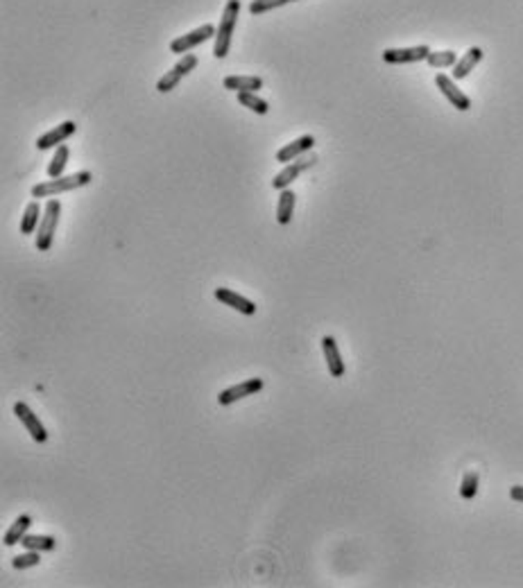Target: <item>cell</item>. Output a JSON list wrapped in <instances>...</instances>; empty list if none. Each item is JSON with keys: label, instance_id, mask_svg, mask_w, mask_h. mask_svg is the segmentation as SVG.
<instances>
[{"label": "cell", "instance_id": "obj_15", "mask_svg": "<svg viewBox=\"0 0 523 588\" xmlns=\"http://www.w3.org/2000/svg\"><path fill=\"white\" fill-rule=\"evenodd\" d=\"M224 89H229V91H236V93H241V91H261L263 89V80L259 75H229V77H224Z\"/></svg>", "mask_w": 523, "mask_h": 588}, {"label": "cell", "instance_id": "obj_28", "mask_svg": "<svg viewBox=\"0 0 523 588\" xmlns=\"http://www.w3.org/2000/svg\"><path fill=\"white\" fill-rule=\"evenodd\" d=\"M510 498L517 500V503H523V487H519V485L512 487V489H510Z\"/></svg>", "mask_w": 523, "mask_h": 588}, {"label": "cell", "instance_id": "obj_10", "mask_svg": "<svg viewBox=\"0 0 523 588\" xmlns=\"http://www.w3.org/2000/svg\"><path fill=\"white\" fill-rule=\"evenodd\" d=\"M213 294H215L217 301L224 303L227 308H231V310H236V313L247 315V317L256 315V303H254V301H250V299H247V296H243V294H238V292L229 290V287H217V290H215Z\"/></svg>", "mask_w": 523, "mask_h": 588}, {"label": "cell", "instance_id": "obj_23", "mask_svg": "<svg viewBox=\"0 0 523 588\" xmlns=\"http://www.w3.org/2000/svg\"><path fill=\"white\" fill-rule=\"evenodd\" d=\"M478 482H480V475H478V471H467L460 482V496L464 500H471L475 498V494H478Z\"/></svg>", "mask_w": 523, "mask_h": 588}, {"label": "cell", "instance_id": "obj_29", "mask_svg": "<svg viewBox=\"0 0 523 588\" xmlns=\"http://www.w3.org/2000/svg\"><path fill=\"white\" fill-rule=\"evenodd\" d=\"M288 3H297V0H288Z\"/></svg>", "mask_w": 523, "mask_h": 588}, {"label": "cell", "instance_id": "obj_22", "mask_svg": "<svg viewBox=\"0 0 523 588\" xmlns=\"http://www.w3.org/2000/svg\"><path fill=\"white\" fill-rule=\"evenodd\" d=\"M426 62L431 69H451V66L458 64V55H455L453 50H440V52L428 55Z\"/></svg>", "mask_w": 523, "mask_h": 588}, {"label": "cell", "instance_id": "obj_20", "mask_svg": "<svg viewBox=\"0 0 523 588\" xmlns=\"http://www.w3.org/2000/svg\"><path fill=\"white\" fill-rule=\"evenodd\" d=\"M236 98H238V102H241L245 109H250V111H254V113H261V115H265V113L270 111L268 102H265L263 98H259V95H256V93H250V91H241V93H236Z\"/></svg>", "mask_w": 523, "mask_h": 588}, {"label": "cell", "instance_id": "obj_18", "mask_svg": "<svg viewBox=\"0 0 523 588\" xmlns=\"http://www.w3.org/2000/svg\"><path fill=\"white\" fill-rule=\"evenodd\" d=\"M294 201H297V197H294V192H292L290 188L281 190V195H279V206H277V222H279L281 227L290 224L292 213H294Z\"/></svg>", "mask_w": 523, "mask_h": 588}, {"label": "cell", "instance_id": "obj_26", "mask_svg": "<svg viewBox=\"0 0 523 588\" xmlns=\"http://www.w3.org/2000/svg\"><path fill=\"white\" fill-rule=\"evenodd\" d=\"M283 5H288V3H285V0H252L250 12L254 16H259V14H268V12H272V9L283 7Z\"/></svg>", "mask_w": 523, "mask_h": 588}, {"label": "cell", "instance_id": "obj_24", "mask_svg": "<svg viewBox=\"0 0 523 588\" xmlns=\"http://www.w3.org/2000/svg\"><path fill=\"white\" fill-rule=\"evenodd\" d=\"M41 564V552L36 550H25L23 554H18L12 559V568L14 571H25V568H34Z\"/></svg>", "mask_w": 523, "mask_h": 588}, {"label": "cell", "instance_id": "obj_14", "mask_svg": "<svg viewBox=\"0 0 523 588\" xmlns=\"http://www.w3.org/2000/svg\"><path fill=\"white\" fill-rule=\"evenodd\" d=\"M482 50L480 48H469L467 52H464L460 59H458V64L453 66V80H464V77H467L475 66H478L480 62H482Z\"/></svg>", "mask_w": 523, "mask_h": 588}, {"label": "cell", "instance_id": "obj_17", "mask_svg": "<svg viewBox=\"0 0 523 588\" xmlns=\"http://www.w3.org/2000/svg\"><path fill=\"white\" fill-rule=\"evenodd\" d=\"M39 222H41V204L34 199L25 206V213H23V220H21V234L32 236L34 231L39 229Z\"/></svg>", "mask_w": 523, "mask_h": 588}, {"label": "cell", "instance_id": "obj_4", "mask_svg": "<svg viewBox=\"0 0 523 588\" xmlns=\"http://www.w3.org/2000/svg\"><path fill=\"white\" fill-rule=\"evenodd\" d=\"M317 163V154L315 152H308V154H303V157L299 159H294L292 163H288L277 177L272 179V188H277V190H285L288 188L292 181H297V177L301 175L303 170H308L313 168Z\"/></svg>", "mask_w": 523, "mask_h": 588}, {"label": "cell", "instance_id": "obj_5", "mask_svg": "<svg viewBox=\"0 0 523 588\" xmlns=\"http://www.w3.org/2000/svg\"><path fill=\"white\" fill-rule=\"evenodd\" d=\"M215 32H217V27H213L211 23L199 25L197 30L188 32V34H184V36H177L175 41L170 43V52H173V55H186V52L193 50V48L202 45V43L206 41V38L215 36Z\"/></svg>", "mask_w": 523, "mask_h": 588}, {"label": "cell", "instance_id": "obj_25", "mask_svg": "<svg viewBox=\"0 0 523 588\" xmlns=\"http://www.w3.org/2000/svg\"><path fill=\"white\" fill-rule=\"evenodd\" d=\"M182 80H184V75L179 73V71L175 69V66H173V69H170V71L157 82V91H159V93H170V91H175L177 84L182 82Z\"/></svg>", "mask_w": 523, "mask_h": 588}, {"label": "cell", "instance_id": "obj_6", "mask_svg": "<svg viewBox=\"0 0 523 588\" xmlns=\"http://www.w3.org/2000/svg\"><path fill=\"white\" fill-rule=\"evenodd\" d=\"M14 414L18 417V421H21L23 426H25V430L30 432V437H32L36 443H45V441H48V430L43 428L41 419L36 417V414H34L30 408H27V405H25L23 401L14 403Z\"/></svg>", "mask_w": 523, "mask_h": 588}, {"label": "cell", "instance_id": "obj_12", "mask_svg": "<svg viewBox=\"0 0 523 588\" xmlns=\"http://www.w3.org/2000/svg\"><path fill=\"white\" fill-rule=\"evenodd\" d=\"M313 148H315V138H313L310 134H306V136H299L297 141L283 145L277 152V161L279 163H292L294 159H299V157H303V154L313 152Z\"/></svg>", "mask_w": 523, "mask_h": 588}, {"label": "cell", "instance_id": "obj_8", "mask_svg": "<svg viewBox=\"0 0 523 588\" xmlns=\"http://www.w3.org/2000/svg\"><path fill=\"white\" fill-rule=\"evenodd\" d=\"M435 84H437V89L442 91L444 98L449 100V102H451L453 107L458 109V111H469V109H471V100H469L467 95H464V93L458 89V84H455L453 77L440 73V75L435 77Z\"/></svg>", "mask_w": 523, "mask_h": 588}, {"label": "cell", "instance_id": "obj_3", "mask_svg": "<svg viewBox=\"0 0 523 588\" xmlns=\"http://www.w3.org/2000/svg\"><path fill=\"white\" fill-rule=\"evenodd\" d=\"M59 217H62V204L57 199H48L41 222H39V229H36V249H39V252H48V249L52 247L55 231L59 227Z\"/></svg>", "mask_w": 523, "mask_h": 588}, {"label": "cell", "instance_id": "obj_13", "mask_svg": "<svg viewBox=\"0 0 523 588\" xmlns=\"http://www.w3.org/2000/svg\"><path fill=\"white\" fill-rule=\"evenodd\" d=\"M322 351H324L329 373L333 378H342V375H345V362H342V355L338 351V342L333 340V337H324V340H322Z\"/></svg>", "mask_w": 523, "mask_h": 588}, {"label": "cell", "instance_id": "obj_9", "mask_svg": "<svg viewBox=\"0 0 523 588\" xmlns=\"http://www.w3.org/2000/svg\"><path fill=\"white\" fill-rule=\"evenodd\" d=\"M431 48L428 45H415V48H387L383 52L385 64H417L428 59Z\"/></svg>", "mask_w": 523, "mask_h": 588}, {"label": "cell", "instance_id": "obj_21", "mask_svg": "<svg viewBox=\"0 0 523 588\" xmlns=\"http://www.w3.org/2000/svg\"><path fill=\"white\" fill-rule=\"evenodd\" d=\"M69 148L66 145H59L55 152V157L50 161V166H48V177L50 179H57V177H64V170L66 166H69Z\"/></svg>", "mask_w": 523, "mask_h": 588}, {"label": "cell", "instance_id": "obj_11", "mask_svg": "<svg viewBox=\"0 0 523 588\" xmlns=\"http://www.w3.org/2000/svg\"><path fill=\"white\" fill-rule=\"evenodd\" d=\"M75 131H78V124H75L73 120H66V122H62V124H57L55 129L45 131L43 136L36 138V148H39V150L59 148V145H64V141H66V138H71V136H73Z\"/></svg>", "mask_w": 523, "mask_h": 588}, {"label": "cell", "instance_id": "obj_7", "mask_svg": "<svg viewBox=\"0 0 523 588\" xmlns=\"http://www.w3.org/2000/svg\"><path fill=\"white\" fill-rule=\"evenodd\" d=\"M263 387H265V382H263L261 378H250V380H243V382L234 385V387H229V389H222L220 394H217V403H220V405H231V403L241 401V399L254 396V394H259V392H261Z\"/></svg>", "mask_w": 523, "mask_h": 588}, {"label": "cell", "instance_id": "obj_19", "mask_svg": "<svg viewBox=\"0 0 523 588\" xmlns=\"http://www.w3.org/2000/svg\"><path fill=\"white\" fill-rule=\"evenodd\" d=\"M21 545L25 550H36V552H52L57 547L55 536H41V534H25Z\"/></svg>", "mask_w": 523, "mask_h": 588}, {"label": "cell", "instance_id": "obj_2", "mask_svg": "<svg viewBox=\"0 0 523 588\" xmlns=\"http://www.w3.org/2000/svg\"><path fill=\"white\" fill-rule=\"evenodd\" d=\"M238 14H241V0H229V3L224 5L220 25H217V32H215V45H213L215 59H224V57L229 55V45H231V36H234Z\"/></svg>", "mask_w": 523, "mask_h": 588}, {"label": "cell", "instance_id": "obj_27", "mask_svg": "<svg viewBox=\"0 0 523 588\" xmlns=\"http://www.w3.org/2000/svg\"><path fill=\"white\" fill-rule=\"evenodd\" d=\"M195 66H197V57H195V55H190V52H186V55L182 57V59H179V62L175 64V69L186 77L190 71L195 69Z\"/></svg>", "mask_w": 523, "mask_h": 588}, {"label": "cell", "instance_id": "obj_16", "mask_svg": "<svg viewBox=\"0 0 523 588\" xmlns=\"http://www.w3.org/2000/svg\"><path fill=\"white\" fill-rule=\"evenodd\" d=\"M32 527V516H27V514H23V516H18L16 520L12 525H9V529L5 532V536H3V543L7 545V547H12V545H16V543H21L23 541V536L27 534V529Z\"/></svg>", "mask_w": 523, "mask_h": 588}, {"label": "cell", "instance_id": "obj_1", "mask_svg": "<svg viewBox=\"0 0 523 588\" xmlns=\"http://www.w3.org/2000/svg\"><path fill=\"white\" fill-rule=\"evenodd\" d=\"M93 181V175L89 170H82V172H75V175L69 177H57L50 181H41V184H34L32 186V197L34 199H48V197H55V195H62V192H69L75 188H82V186H89Z\"/></svg>", "mask_w": 523, "mask_h": 588}]
</instances>
